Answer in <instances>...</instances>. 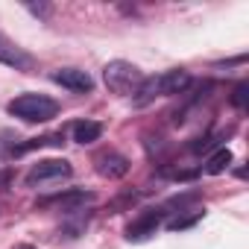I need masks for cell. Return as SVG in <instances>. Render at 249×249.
Instances as JSON below:
<instances>
[{"instance_id":"5","label":"cell","mask_w":249,"mask_h":249,"mask_svg":"<svg viewBox=\"0 0 249 249\" xmlns=\"http://www.w3.org/2000/svg\"><path fill=\"white\" fill-rule=\"evenodd\" d=\"M88 202H94V194L91 191L71 188V191H62V194H53V196L38 199V208H59L65 214H73V211H82Z\"/></svg>"},{"instance_id":"10","label":"cell","mask_w":249,"mask_h":249,"mask_svg":"<svg viewBox=\"0 0 249 249\" xmlns=\"http://www.w3.org/2000/svg\"><path fill=\"white\" fill-rule=\"evenodd\" d=\"M100 135H103V123L100 120H79V123H73V141L82 144V147L100 141Z\"/></svg>"},{"instance_id":"6","label":"cell","mask_w":249,"mask_h":249,"mask_svg":"<svg viewBox=\"0 0 249 249\" xmlns=\"http://www.w3.org/2000/svg\"><path fill=\"white\" fill-rule=\"evenodd\" d=\"M161 217H164V208H147V211H141V214L126 226V240H129V243H144V240H150V237L156 234Z\"/></svg>"},{"instance_id":"12","label":"cell","mask_w":249,"mask_h":249,"mask_svg":"<svg viewBox=\"0 0 249 249\" xmlns=\"http://www.w3.org/2000/svg\"><path fill=\"white\" fill-rule=\"evenodd\" d=\"M231 159H234V156H231V150H229V147H220V150L205 161V167H202V170H205L208 176H220V173H226V170H229Z\"/></svg>"},{"instance_id":"2","label":"cell","mask_w":249,"mask_h":249,"mask_svg":"<svg viewBox=\"0 0 249 249\" xmlns=\"http://www.w3.org/2000/svg\"><path fill=\"white\" fill-rule=\"evenodd\" d=\"M6 108L12 117H18L24 123H47L59 114V103L47 94H21Z\"/></svg>"},{"instance_id":"16","label":"cell","mask_w":249,"mask_h":249,"mask_svg":"<svg viewBox=\"0 0 249 249\" xmlns=\"http://www.w3.org/2000/svg\"><path fill=\"white\" fill-rule=\"evenodd\" d=\"M15 249H36V246H30V243H21V246H15Z\"/></svg>"},{"instance_id":"11","label":"cell","mask_w":249,"mask_h":249,"mask_svg":"<svg viewBox=\"0 0 249 249\" xmlns=\"http://www.w3.org/2000/svg\"><path fill=\"white\" fill-rule=\"evenodd\" d=\"M62 144H65V138H62V135H44V138H30V141H24V144L12 147V156H24V153H30V150H41V147H62Z\"/></svg>"},{"instance_id":"4","label":"cell","mask_w":249,"mask_h":249,"mask_svg":"<svg viewBox=\"0 0 249 249\" xmlns=\"http://www.w3.org/2000/svg\"><path fill=\"white\" fill-rule=\"evenodd\" d=\"M71 173H73L71 161H65V159H41L38 164L30 167V173L24 176V182L30 188H36V185H47V182H62Z\"/></svg>"},{"instance_id":"3","label":"cell","mask_w":249,"mask_h":249,"mask_svg":"<svg viewBox=\"0 0 249 249\" xmlns=\"http://www.w3.org/2000/svg\"><path fill=\"white\" fill-rule=\"evenodd\" d=\"M103 82L114 94H135L138 85L144 82V76H141V68L138 65L123 62V59H114V62H108L103 68Z\"/></svg>"},{"instance_id":"8","label":"cell","mask_w":249,"mask_h":249,"mask_svg":"<svg viewBox=\"0 0 249 249\" xmlns=\"http://www.w3.org/2000/svg\"><path fill=\"white\" fill-rule=\"evenodd\" d=\"M0 65H9L15 71H30L36 65V59L24 47H18L12 38H6L3 33H0Z\"/></svg>"},{"instance_id":"9","label":"cell","mask_w":249,"mask_h":249,"mask_svg":"<svg viewBox=\"0 0 249 249\" xmlns=\"http://www.w3.org/2000/svg\"><path fill=\"white\" fill-rule=\"evenodd\" d=\"M97 173L103 176V179H123L129 173V159L126 156H120V153H103V156H97Z\"/></svg>"},{"instance_id":"7","label":"cell","mask_w":249,"mask_h":249,"mask_svg":"<svg viewBox=\"0 0 249 249\" xmlns=\"http://www.w3.org/2000/svg\"><path fill=\"white\" fill-rule=\"evenodd\" d=\"M50 79H53L56 85L73 91V94H88V91H94V79H91V73L82 71V68H59V71L50 73Z\"/></svg>"},{"instance_id":"15","label":"cell","mask_w":249,"mask_h":249,"mask_svg":"<svg viewBox=\"0 0 249 249\" xmlns=\"http://www.w3.org/2000/svg\"><path fill=\"white\" fill-rule=\"evenodd\" d=\"M27 12H33L36 18H50L53 6H50V3H27Z\"/></svg>"},{"instance_id":"13","label":"cell","mask_w":249,"mask_h":249,"mask_svg":"<svg viewBox=\"0 0 249 249\" xmlns=\"http://www.w3.org/2000/svg\"><path fill=\"white\" fill-rule=\"evenodd\" d=\"M199 220H202V211H194V214H188V217H176V220H170L167 229H170V231H182V229H191V226L199 223Z\"/></svg>"},{"instance_id":"1","label":"cell","mask_w":249,"mask_h":249,"mask_svg":"<svg viewBox=\"0 0 249 249\" xmlns=\"http://www.w3.org/2000/svg\"><path fill=\"white\" fill-rule=\"evenodd\" d=\"M188 85H191L188 71H182V68H176V71H164V73H159V76L144 79V82L138 85L132 103H135V106H150V103L159 100V97H176V94H185Z\"/></svg>"},{"instance_id":"14","label":"cell","mask_w":249,"mask_h":249,"mask_svg":"<svg viewBox=\"0 0 249 249\" xmlns=\"http://www.w3.org/2000/svg\"><path fill=\"white\" fill-rule=\"evenodd\" d=\"M246 97H249V82H240V85L231 91V106L243 111V108H246Z\"/></svg>"}]
</instances>
